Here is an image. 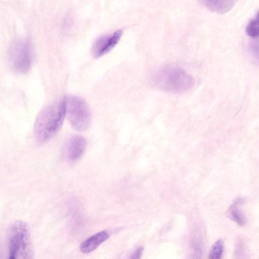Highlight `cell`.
<instances>
[{
  "label": "cell",
  "instance_id": "obj_17",
  "mask_svg": "<svg viewBox=\"0 0 259 259\" xmlns=\"http://www.w3.org/2000/svg\"><path fill=\"white\" fill-rule=\"evenodd\" d=\"M256 19L259 21V11L256 14Z\"/></svg>",
  "mask_w": 259,
  "mask_h": 259
},
{
  "label": "cell",
  "instance_id": "obj_11",
  "mask_svg": "<svg viewBox=\"0 0 259 259\" xmlns=\"http://www.w3.org/2000/svg\"><path fill=\"white\" fill-rule=\"evenodd\" d=\"M202 4L209 10L214 12H223L225 11V6L228 2L218 1H203Z\"/></svg>",
  "mask_w": 259,
  "mask_h": 259
},
{
  "label": "cell",
  "instance_id": "obj_2",
  "mask_svg": "<svg viewBox=\"0 0 259 259\" xmlns=\"http://www.w3.org/2000/svg\"><path fill=\"white\" fill-rule=\"evenodd\" d=\"M152 82L156 88L162 91L180 94L190 89L194 85L195 80L183 69L175 66H167L154 73Z\"/></svg>",
  "mask_w": 259,
  "mask_h": 259
},
{
  "label": "cell",
  "instance_id": "obj_8",
  "mask_svg": "<svg viewBox=\"0 0 259 259\" xmlns=\"http://www.w3.org/2000/svg\"><path fill=\"white\" fill-rule=\"evenodd\" d=\"M108 238L109 235L106 231H100L83 241L80 245V250L84 253H90L96 249Z\"/></svg>",
  "mask_w": 259,
  "mask_h": 259
},
{
  "label": "cell",
  "instance_id": "obj_15",
  "mask_svg": "<svg viewBox=\"0 0 259 259\" xmlns=\"http://www.w3.org/2000/svg\"><path fill=\"white\" fill-rule=\"evenodd\" d=\"M143 249L144 248L142 246L138 247L131 255L130 259H140Z\"/></svg>",
  "mask_w": 259,
  "mask_h": 259
},
{
  "label": "cell",
  "instance_id": "obj_7",
  "mask_svg": "<svg viewBox=\"0 0 259 259\" xmlns=\"http://www.w3.org/2000/svg\"><path fill=\"white\" fill-rule=\"evenodd\" d=\"M85 139L79 135L70 137L66 141L64 148V156L69 161H75L83 154L87 148Z\"/></svg>",
  "mask_w": 259,
  "mask_h": 259
},
{
  "label": "cell",
  "instance_id": "obj_9",
  "mask_svg": "<svg viewBox=\"0 0 259 259\" xmlns=\"http://www.w3.org/2000/svg\"><path fill=\"white\" fill-rule=\"evenodd\" d=\"M244 201L242 198L236 199L229 207L228 212L229 218L241 226H244L246 223L245 217L240 208Z\"/></svg>",
  "mask_w": 259,
  "mask_h": 259
},
{
  "label": "cell",
  "instance_id": "obj_5",
  "mask_svg": "<svg viewBox=\"0 0 259 259\" xmlns=\"http://www.w3.org/2000/svg\"><path fill=\"white\" fill-rule=\"evenodd\" d=\"M12 234L16 239L21 259H33V253L29 233L26 224L21 221L13 225Z\"/></svg>",
  "mask_w": 259,
  "mask_h": 259
},
{
  "label": "cell",
  "instance_id": "obj_3",
  "mask_svg": "<svg viewBox=\"0 0 259 259\" xmlns=\"http://www.w3.org/2000/svg\"><path fill=\"white\" fill-rule=\"evenodd\" d=\"M64 100L66 116L72 128L79 132L88 130L91 124L92 114L87 102L75 96H67Z\"/></svg>",
  "mask_w": 259,
  "mask_h": 259
},
{
  "label": "cell",
  "instance_id": "obj_6",
  "mask_svg": "<svg viewBox=\"0 0 259 259\" xmlns=\"http://www.w3.org/2000/svg\"><path fill=\"white\" fill-rule=\"evenodd\" d=\"M122 34L121 30L98 38L93 44L92 51L94 57H100L110 51L118 42Z\"/></svg>",
  "mask_w": 259,
  "mask_h": 259
},
{
  "label": "cell",
  "instance_id": "obj_10",
  "mask_svg": "<svg viewBox=\"0 0 259 259\" xmlns=\"http://www.w3.org/2000/svg\"><path fill=\"white\" fill-rule=\"evenodd\" d=\"M224 250V243L222 240L215 241L212 246L208 259H221Z\"/></svg>",
  "mask_w": 259,
  "mask_h": 259
},
{
  "label": "cell",
  "instance_id": "obj_4",
  "mask_svg": "<svg viewBox=\"0 0 259 259\" xmlns=\"http://www.w3.org/2000/svg\"><path fill=\"white\" fill-rule=\"evenodd\" d=\"M9 57L11 65L16 72L26 73L29 69L32 62L30 45L24 39L15 41L10 47Z\"/></svg>",
  "mask_w": 259,
  "mask_h": 259
},
{
  "label": "cell",
  "instance_id": "obj_16",
  "mask_svg": "<svg viewBox=\"0 0 259 259\" xmlns=\"http://www.w3.org/2000/svg\"><path fill=\"white\" fill-rule=\"evenodd\" d=\"M239 242V243H238L237 246L236 252V255L238 256V258H240L241 257H243V255L244 254V248L243 247V244H242V243H240V242Z\"/></svg>",
  "mask_w": 259,
  "mask_h": 259
},
{
  "label": "cell",
  "instance_id": "obj_12",
  "mask_svg": "<svg viewBox=\"0 0 259 259\" xmlns=\"http://www.w3.org/2000/svg\"><path fill=\"white\" fill-rule=\"evenodd\" d=\"M246 31L250 36L259 37V21L256 18L250 20L246 26Z\"/></svg>",
  "mask_w": 259,
  "mask_h": 259
},
{
  "label": "cell",
  "instance_id": "obj_13",
  "mask_svg": "<svg viewBox=\"0 0 259 259\" xmlns=\"http://www.w3.org/2000/svg\"><path fill=\"white\" fill-rule=\"evenodd\" d=\"M19 248L15 237L11 235L9 243V256L8 259H17Z\"/></svg>",
  "mask_w": 259,
  "mask_h": 259
},
{
  "label": "cell",
  "instance_id": "obj_1",
  "mask_svg": "<svg viewBox=\"0 0 259 259\" xmlns=\"http://www.w3.org/2000/svg\"><path fill=\"white\" fill-rule=\"evenodd\" d=\"M65 116L64 99L42 109L34 125V133L37 141L44 143L54 137L60 129Z\"/></svg>",
  "mask_w": 259,
  "mask_h": 259
},
{
  "label": "cell",
  "instance_id": "obj_14",
  "mask_svg": "<svg viewBox=\"0 0 259 259\" xmlns=\"http://www.w3.org/2000/svg\"><path fill=\"white\" fill-rule=\"evenodd\" d=\"M192 250L189 259H202V247L199 241H196L194 242Z\"/></svg>",
  "mask_w": 259,
  "mask_h": 259
}]
</instances>
